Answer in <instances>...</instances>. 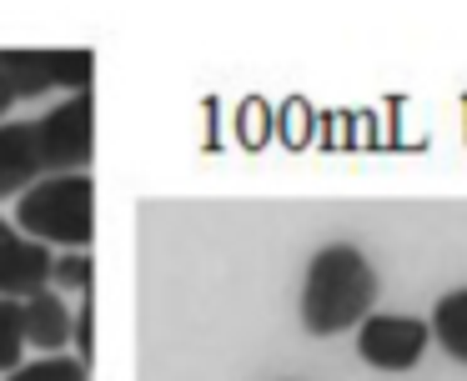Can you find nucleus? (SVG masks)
Instances as JSON below:
<instances>
[{
	"mask_svg": "<svg viewBox=\"0 0 467 381\" xmlns=\"http://www.w3.org/2000/svg\"><path fill=\"white\" fill-rule=\"evenodd\" d=\"M51 281L61 291H91V256H86V251L51 256Z\"/></svg>",
	"mask_w": 467,
	"mask_h": 381,
	"instance_id": "obj_12",
	"label": "nucleus"
},
{
	"mask_svg": "<svg viewBox=\"0 0 467 381\" xmlns=\"http://www.w3.org/2000/svg\"><path fill=\"white\" fill-rule=\"evenodd\" d=\"M91 76H96L91 50H0V80L16 90V100L46 96V90L86 96Z\"/></svg>",
	"mask_w": 467,
	"mask_h": 381,
	"instance_id": "obj_3",
	"label": "nucleus"
},
{
	"mask_svg": "<svg viewBox=\"0 0 467 381\" xmlns=\"http://www.w3.org/2000/svg\"><path fill=\"white\" fill-rule=\"evenodd\" d=\"M36 180H46L36 120H0V201L31 190Z\"/></svg>",
	"mask_w": 467,
	"mask_h": 381,
	"instance_id": "obj_7",
	"label": "nucleus"
},
{
	"mask_svg": "<svg viewBox=\"0 0 467 381\" xmlns=\"http://www.w3.org/2000/svg\"><path fill=\"white\" fill-rule=\"evenodd\" d=\"M427 331L437 336V346H442L447 356L467 366V286H462V291H447V296L437 301Z\"/></svg>",
	"mask_w": 467,
	"mask_h": 381,
	"instance_id": "obj_9",
	"label": "nucleus"
},
{
	"mask_svg": "<svg viewBox=\"0 0 467 381\" xmlns=\"http://www.w3.org/2000/svg\"><path fill=\"white\" fill-rule=\"evenodd\" d=\"M51 286V251L26 241L11 221H0V296L26 301Z\"/></svg>",
	"mask_w": 467,
	"mask_h": 381,
	"instance_id": "obj_6",
	"label": "nucleus"
},
{
	"mask_svg": "<svg viewBox=\"0 0 467 381\" xmlns=\"http://www.w3.org/2000/svg\"><path fill=\"white\" fill-rule=\"evenodd\" d=\"M71 321L76 311L61 301V291H36V296L21 301V331H26V346H41L46 356L71 346Z\"/></svg>",
	"mask_w": 467,
	"mask_h": 381,
	"instance_id": "obj_8",
	"label": "nucleus"
},
{
	"mask_svg": "<svg viewBox=\"0 0 467 381\" xmlns=\"http://www.w3.org/2000/svg\"><path fill=\"white\" fill-rule=\"evenodd\" d=\"M5 381H91V366L56 351V356H41V361H21Z\"/></svg>",
	"mask_w": 467,
	"mask_h": 381,
	"instance_id": "obj_10",
	"label": "nucleus"
},
{
	"mask_svg": "<svg viewBox=\"0 0 467 381\" xmlns=\"http://www.w3.org/2000/svg\"><path fill=\"white\" fill-rule=\"evenodd\" d=\"M11 106H16V90L0 80V120H5V110H11Z\"/></svg>",
	"mask_w": 467,
	"mask_h": 381,
	"instance_id": "obj_14",
	"label": "nucleus"
},
{
	"mask_svg": "<svg viewBox=\"0 0 467 381\" xmlns=\"http://www.w3.org/2000/svg\"><path fill=\"white\" fill-rule=\"evenodd\" d=\"M91 321H96L91 301H86V306H76V321H71V341H76V361H86V366H91Z\"/></svg>",
	"mask_w": 467,
	"mask_h": 381,
	"instance_id": "obj_13",
	"label": "nucleus"
},
{
	"mask_svg": "<svg viewBox=\"0 0 467 381\" xmlns=\"http://www.w3.org/2000/svg\"><path fill=\"white\" fill-rule=\"evenodd\" d=\"M377 306V271L352 241H332L306 261L302 276V326L312 336H337V331H352L372 316Z\"/></svg>",
	"mask_w": 467,
	"mask_h": 381,
	"instance_id": "obj_1",
	"label": "nucleus"
},
{
	"mask_svg": "<svg viewBox=\"0 0 467 381\" xmlns=\"http://www.w3.org/2000/svg\"><path fill=\"white\" fill-rule=\"evenodd\" d=\"M427 341H432V331L422 316H377L372 311L357 326V356L377 371H412L422 361Z\"/></svg>",
	"mask_w": 467,
	"mask_h": 381,
	"instance_id": "obj_5",
	"label": "nucleus"
},
{
	"mask_svg": "<svg viewBox=\"0 0 467 381\" xmlns=\"http://www.w3.org/2000/svg\"><path fill=\"white\" fill-rule=\"evenodd\" d=\"M21 351H26L21 301H5V296H0V371H5V376L21 366Z\"/></svg>",
	"mask_w": 467,
	"mask_h": 381,
	"instance_id": "obj_11",
	"label": "nucleus"
},
{
	"mask_svg": "<svg viewBox=\"0 0 467 381\" xmlns=\"http://www.w3.org/2000/svg\"><path fill=\"white\" fill-rule=\"evenodd\" d=\"M46 176H81L96 156V120H91V90L86 96L56 100L46 116H36Z\"/></svg>",
	"mask_w": 467,
	"mask_h": 381,
	"instance_id": "obj_4",
	"label": "nucleus"
},
{
	"mask_svg": "<svg viewBox=\"0 0 467 381\" xmlns=\"http://www.w3.org/2000/svg\"><path fill=\"white\" fill-rule=\"evenodd\" d=\"M16 226L36 246L86 251L96 236V180L86 176H46L16 196Z\"/></svg>",
	"mask_w": 467,
	"mask_h": 381,
	"instance_id": "obj_2",
	"label": "nucleus"
}]
</instances>
